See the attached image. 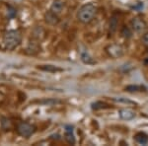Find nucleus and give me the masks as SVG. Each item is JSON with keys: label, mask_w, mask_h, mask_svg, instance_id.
I'll list each match as a JSON object with an SVG mask.
<instances>
[{"label": "nucleus", "mask_w": 148, "mask_h": 146, "mask_svg": "<svg viewBox=\"0 0 148 146\" xmlns=\"http://www.w3.org/2000/svg\"><path fill=\"white\" fill-rule=\"evenodd\" d=\"M22 42V33L20 30L6 31L2 37V45L6 51H14Z\"/></svg>", "instance_id": "obj_1"}, {"label": "nucleus", "mask_w": 148, "mask_h": 146, "mask_svg": "<svg viewBox=\"0 0 148 146\" xmlns=\"http://www.w3.org/2000/svg\"><path fill=\"white\" fill-rule=\"evenodd\" d=\"M98 11V7L93 2L82 5L77 11V19L82 24H89L95 18Z\"/></svg>", "instance_id": "obj_2"}, {"label": "nucleus", "mask_w": 148, "mask_h": 146, "mask_svg": "<svg viewBox=\"0 0 148 146\" xmlns=\"http://www.w3.org/2000/svg\"><path fill=\"white\" fill-rule=\"evenodd\" d=\"M16 131L22 137L29 138L37 131V126L33 123H27V121H21L16 125Z\"/></svg>", "instance_id": "obj_3"}, {"label": "nucleus", "mask_w": 148, "mask_h": 146, "mask_svg": "<svg viewBox=\"0 0 148 146\" xmlns=\"http://www.w3.org/2000/svg\"><path fill=\"white\" fill-rule=\"evenodd\" d=\"M106 51L112 58H121L125 54V49L121 45H109L106 47Z\"/></svg>", "instance_id": "obj_4"}, {"label": "nucleus", "mask_w": 148, "mask_h": 146, "mask_svg": "<svg viewBox=\"0 0 148 146\" xmlns=\"http://www.w3.org/2000/svg\"><path fill=\"white\" fill-rule=\"evenodd\" d=\"M131 28L135 33H142L146 29V23L140 17H134L130 21Z\"/></svg>", "instance_id": "obj_5"}, {"label": "nucleus", "mask_w": 148, "mask_h": 146, "mask_svg": "<svg viewBox=\"0 0 148 146\" xmlns=\"http://www.w3.org/2000/svg\"><path fill=\"white\" fill-rule=\"evenodd\" d=\"M44 19H45V22L49 26H56L60 22V18H59L58 14L54 13V12H52L51 10L47 11L45 13Z\"/></svg>", "instance_id": "obj_6"}, {"label": "nucleus", "mask_w": 148, "mask_h": 146, "mask_svg": "<svg viewBox=\"0 0 148 146\" xmlns=\"http://www.w3.org/2000/svg\"><path fill=\"white\" fill-rule=\"evenodd\" d=\"M40 51V40L33 39L32 42H29L27 49H26V52L30 56H35L38 52Z\"/></svg>", "instance_id": "obj_7"}, {"label": "nucleus", "mask_w": 148, "mask_h": 146, "mask_svg": "<svg viewBox=\"0 0 148 146\" xmlns=\"http://www.w3.org/2000/svg\"><path fill=\"white\" fill-rule=\"evenodd\" d=\"M119 116H120V118L121 119H123V121H131V119H133L135 118L136 114H135V112L133 111V110L125 108V109H121L120 111H119Z\"/></svg>", "instance_id": "obj_8"}, {"label": "nucleus", "mask_w": 148, "mask_h": 146, "mask_svg": "<svg viewBox=\"0 0 148 146\" xmlns=\"http://www.w3.org/2000/svg\"><path fill=\"white\" fill-rule=\"evenodd\" d=\"M64 7H65V1L64 0H53L49 10L56 14H59L63 11Z\"/></svg>", "instance_id": "obj_9"}, {"label": "nucleus", "mask_w": 148, "mask_h": 146, "mask_svg": "<svg viewBox=\"0 0 148 146\" xmlns=\"http://www.w3.org/2000/svg\"><path fill=\"white\" fill-rule=\"evenodd\" d=\"M64 139L66 140V142L68 144H75V136L73 134V127L72 126H67L65 129V133H64Z\"/></svg>", "instance_id": "obj_10"}, {"label": "nucleus", "mask_w": 148, "mask_h": 146, "mask_svg": "<svg viewBox=\"0 0 148 146\" xmlns=\"http://www.w3.org/2000/svg\"><path fill=\"white\" fill-rule=\"evenodd\" d=\"M119 26V18L116 15H113L110 18L109 22V33L110 34H114L116 32V29Z\"/></svg>", "instance_id": "obj_11"}, {"label": "nucleus", "mask_w": 148, "mask_h": 146, "mask_svg": "<svg viewBox=\"0 0 148 146\" xmlns=\"http://www.w3.org/2000/svg\"><path fill=\"white\" fill-rule=\"evenodd\" d=\"M45 34H46L45 30L40 26V27H37L34 29V31H33V33H32V38L40 42V40L45 37Z\"/></svg>", "instance_id": "obj_12"}, {"label": "nucleus", "mask_w": 148, "mask_h": 146, "mask_svg": "<svg viewBox=\"0 0 148 146\" xmlns=\"http://www.w3.org/2000/svg\"><path fill=\"white\" fill-rule=\"evenodd\" d=\"M38 68L40 70H42V71H46V72H51V73H56V72H60L62 71V69L57 67V66H54V65H39Z\"/></svg>", "instance_id": "obj_13"}, {"label": "nucleus", "mask_w": 148, "mask_h": 146, "mask_svg": "<svg viewBox=\"0 0 148 146\" xmlns=\"http://www.w3.org/2000/svg\"><path fill=\"white\" fill-rule=\"evenodd\" d=\"M134 140L136 141L138 144L145 145L148 143V135H146L143 132H138L134 135Z\"/></svg>", "instance_id": "obj_14"}, {"label": "nucleus", "mask_w": 148, "mask_h": 146, "mask_svg": "<svg viewBox=\"0 0 148 146\" xmlns=\"http://www.w3.org/2000/svg\"><path fill=\"white\" fill-rule=\"evenodd\" d=\"M80 57H81V60H82V62L85 64H94L95 63L94 58L90 56L88 51H82L80 53Z\"/></svg>", "instance_id": "obj_15"}, {"label": "nucleus", "mask_w": 148, "mask_h": 146, "mask_svg": "<svg viewBox=\"0 0 148 146\" xmlns=\"http://www.w3.org/2000/svg\"><path fill=\"white\" fill-rule=\"evenodd\" d=\"M111 108L109 104L105 102H101V101H98V102H95L92 104V109L94 111H98V110H102V109H109Z\"/></svg>", "instance_id": "obj_16"}, {"label": "nucleus", "mask_w": 148, "mask_h": 146, "mask_svg": "<svg viewBox=\"0 0 148 146\" xmlns=\"http://www.w3.org/2000/svg\"><path fill=\"white\" fill-rule=\"evenodd\" d=\"M146 88L143 87V86H138V85H128L125 87V91L127 92H140V91H146Z\"/></svg>", "instance_id": "obj_17"}, {"label": "nucleus", "mask_w": 148, "mask_h": 146, "mask_svg": "<svg viewBox=\"0 0 148 146\" xmlns=\"http://www.w3.org/2000/svg\"><path fill=\"white\" fill-rule=\"evenodd\" d=\"M121 34L123 38H125V39H130V38L132 37V32H131L130 29L127 28V27H123V29H121Z\"/></svg>", "instance_id": "obj_18"}, {"label": "nucleus", "mask_w": 148, "mask_h": 146, "mask_svg": "<svg viewBox=\"0 0 148 146\" xmlns=\"http://www.w3.org/2000/svg\"><path fill=\"white\" fill-rule=\"evenodd\" d=\"M114 102H118V103H123V104H126V105H135L134 102L130 101V100L126 99V98H114Z\"/></svg>", "instance_id": "obj_19"}, {"label": "nucleus", "mask_w": 148, "mask_h": 146, "mask_svg": "<svg viewBox=\"0 0 148 146\" xmlns=\"http://www.w3.org/2000/svg\"><path fill=\"white\" fill-rule=\"evenodd\" d=\"M141 42H142V45H144V47H148V32H147V33H145V34L142 36V38H141Z\"/></svg>", "instance_id": "obj_20"}]
</instances>
